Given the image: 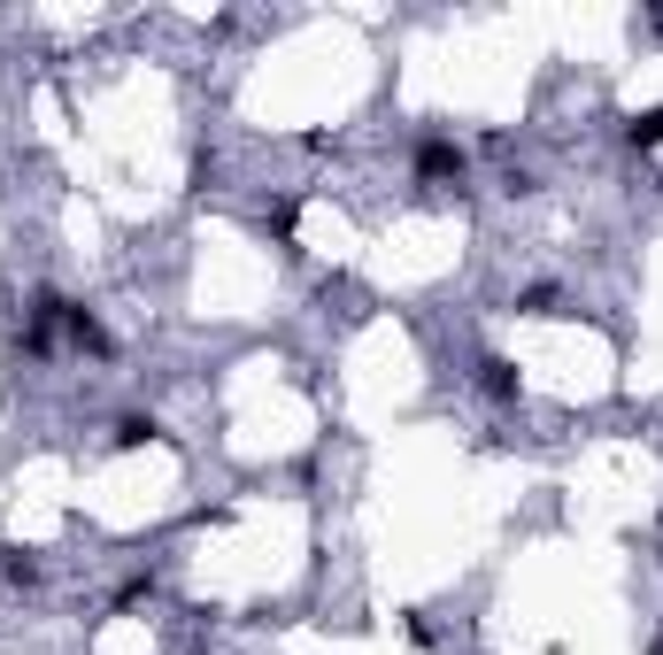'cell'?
<instances>
[{
    "instance_id": "7a4b0ae2",
    "label": "cell",
    "mask_w": 663,
    "mask_h": 655,
    "mask_svg": "<svg viewBox=\"0 0 663 655\" xmlns=\"http://www.w3.org/2000/svg\"><path fill=\"white\" fill-rule=\"evenodd\" d=\"M478 386H486L493 401H517V363H502V355H486V363H478Z\"/></svg>"
},
{
    "instance_id": "3957f363",
    "label": "cell",
    "mask_w": 663,
    "mask_h": 655,
    "mask_svg": "<svg viewBox=\"0 0 663 655\" xmlns=\"http://www.w3.org/2000/svg\"><path fill=\"white\" fill-rule=\"evenodd\" d=\"M625 139H633V147H663V109L633 116V124H625Z\"/></svg>"
},
{
    "instance_id": "277c9868",
    "label": "cell",
    "mask_w": 663,
    "mask_h": 655,
    "mask_svg": "<svg viewBox=\"0 0 663 655\" xmlns=\"http://www.w3.org/2000/svg\"><path fill=\"white\" fill-rule=\"evenodd\" d=\"M555 301H563L555 286H525V293H517V308H525V316H555Z\"/></svg>"
},
{
    "instance_id": "5b68a950",
    "label": "cell",
    "mask_w": 663,
    "mask_h": 655,
    "mask_svg": "<svg viewBox=\"0 0 663 655\" xmlns=\"http://www.w3.org/2000/svg\"><path fill=\"white\" fill-rule=\"evenodd\" d=\"M154 432H162L154 417H124V425H116V448H139V440H154Z\"/></svg>"
},
{
    "instance_id": "6da1fadb",
    "label": "cell",
    "mask_w": 663,
    "mask_h": 655,
    "mask_svg": "<svg viewBox=\"0 0 663 655\" xmlns=\"http://www.w3.org/2000/svg\"><path fill=\"white\" fill-rule=\"evenodd\" d=\"M417 178H463V147L455 139H425L417 147Z\"/></svg>"
},
{
    "instance_id": "8992f818",
    "label": "cell",
    "mask_w": 663,
    "mask_h": 655,
    "mask_svg": "<svg viewBox=\"0 0 663 655\" xmlns=\"http://www.w3.org/2000/svg\"><path fill=\"white\" fill-rule=\"evenodd\" d=\"M655 655H663V640H655Z\"/></svg>"
}]
</instances>
